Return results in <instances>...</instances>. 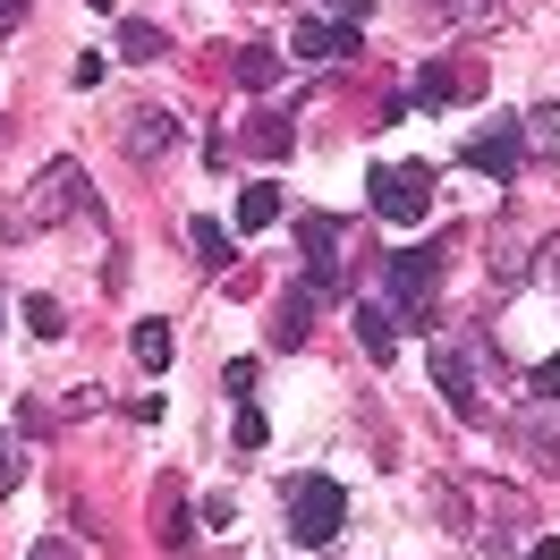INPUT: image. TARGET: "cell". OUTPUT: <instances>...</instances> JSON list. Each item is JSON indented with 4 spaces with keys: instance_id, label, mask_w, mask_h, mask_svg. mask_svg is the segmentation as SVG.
<instances>
[{
    "instance_id": "6da1fadb",
    "label": "cell",
    "mask_w": 560,
    "mask_h": 560,
    "mask_svg": "<svg viewBox=\"0 0 560 560\" xmlns=\"http://www.w3.org/2000/svg\"><path fill=\"white\" fill-rule=\"evenodd\" d=\"M340 526H349V492L340 476H298L289 485V544H340Z\"/></svg>"
},
{
    "instance_id": "7a4b0ae2",
    "label": "cell",
    "mask_w": 560,
    "mask_h": 560,
    "mask_svg": "<svg viewBox=\"0 0 560 560\" xmlns=\"http://www.w3.org/2000/svg\"><path fill=\"white\" fill-rule=\"evenodd\" d=\"M26 212H35L43 230H51V221H85V212H94V178H85V162H77V153H51V162L35 171V187H26Z\"/></svg>"
},
{
    "instance_id": "3957f363",
    "label": "cell",
    "mask_w": 560,
    "mask_h": 560,
    "mask_svg": "<svg viewBox=\"0 0 560 560\" xmlns=\"http://www.w3.org/2000/svg\"><path fill=\"white\" fill-rule=\"evenodd\" d=\"M433 280H442V246H399V255H383V298L408 323H433Z\"/></svg>"
},
{
    "instance_id": "277c9868",
    "label": "cell",
    "mask_w": 560,
    "mask_h": 560,
    "mask_svg": "<svg viewBox=\"0 0 560 560\" xmlns=\"http://www.w3.org/2000/svg\"><path fill=\"white\" fill-rule=\"evenodd\" d=\"M365 196H374V212H383V221L417 230L424 212H433V171H424V162H374Z\"/></svg>"
},
{
    "instance_id": "5b68a950",
    "label": "cell",
    "mask_w": 560,
    "mask_h": 560,
    "mask_svg": "<svg viewBox=\"0 0 560 560\" xmlns=\"http://www.w3.org/2000/svg\"><path fill=\"white\" fill-rule=\"evenodd\" d=\"M476 365H485V340H442V349H433V383H442V399H451L458 424L492 417V399L476 390Z\"/></svg>"
},
{
    "instance_id": "8992f818",
    "label": "cell",
    "mask_w": 560,
    "mask_h": 560,
    "mask_svg": "<svg viewBox=\"0 0 560 560\" xmlns=\"http://www.w3.org/2000/svg\"><path fill=\"white\" fill-rule=\"evenodd\" d=\"M485 85L492 77L476 69V60H424L417 69V94H408V103L417 110H451V103H485Z\"/></svg>"
},
{
    "instance_id": "52a82bcc",
    "label": "cell",
    "mask_w": 560,
    "mask_h": 560,
    "mask_svg": "<svg viewBox=\"0 0 560 560\" xmlns=\"http://www.w3.org/2000/svg\"><path fill=\"white\" fill-rule=\"evenodd\" d=\"M458 162H467V171H485V178H518V162H526V119H492L485 137L458 144Z\"/></svg>"
},
{
    "instance_id": "ba28073f",
    "label": "cell",
    "mask_w": 560,
    "mask_h": 560,
    "mask_svg": "<svg viewBox=\"0 0 560 560\" xmlns=\"http://www.w3.org/2000/svg\"><path fill=\"white\" fill-rule=\"evenodd\" d=\"M289 51H298L306 69H315V60H357V51H365V26H349V18H298Z\"/></svg>"
},
{
    "instance_id": "9c48e42d",
    "label": "cell",
    "mask_w": 560,
    "mask_h": 560,
    "mask_svg": "<svg viewBox=\"0 0 560 560\" xmlns=\"http://www.w3.org/2000/svg\"><path fill=\"white\" fill-rule=\"evenodd\" d=\"M298 246H306V280H315L323 298H340V221H331V212H306V221H298Z\"/></svg>"
},
{
    "instance_id": "30bf717a",
    "label": "cell",
    "mask_w": 560,
    "mask_h": 560,
    "mask_svg": "<svg viewBox=\"0 0 560 560\" xmlns=\"http://www.w3.org/2000/svg\"><path fill=\"white\" fill-rule=\"evenodd\" d=\"M171 144H178V119H171V110H153V103L119 110V153H128V162H162Z\"/></svg>"
},
{
    "instance_id": "8fae6325",
    "label": "cell",
    "mask_w": 560,
    "mask_h": 560,
    "mask_svg": "<svg viewBox=\"0 0 560 560\" xmlns=\"http://www.w3.org/2000/svg\"><path fill=\"white\" fill-rule=\"evenodd\" d=\"M399 331H408V315H399L390 298H357V349L374 357V365L399 357Z\"/></svg>"
},
{
    "instance_id": "7c38bea8",
    "label": "cell",
    "mask_w": 560,
    "mask_h": 560,
    "mask_svg": "<svg viewBox=\"0 0 560 560\" xmlns=\"http://www.w3.org/2000/svg\"><path fill=\"white\" fill-rule=\"evenodd\" d=\"M315 306H323V289L298 272V280H289V298L272 306V349H306V331H315Z\"/></svg>"
},
{
    "instance_id": "4fadbf2b",
    "label": "cell",
    "mask_w": 560,
    "mask_h": 560,
    "mask_svg": "<svg viewBox=\"0 0 560 560\" xmlns=\"http://www.w3.org/2000/svg\"><path fill=\"white\" fill-rule=\"evenodd\" d=\"M510 433H518V451L535 458L544 476H560V408H552V399H544V408H518V424H510Z\"/></svg>"
},
{
    "instance_id": "5bb4252c",
    "label": "cell",
    "mask_w": 560,
    "mask_h": 560,
    "mask_svg": "<svg viewBox=\"0 0 560 560\" xmlns=\"http://www.w3.org/2000/svg\"><path fill=\"white\" fill-rule=\"evenodd\" d=\"M280 205H289V196H280L272 178H255V187H246L238 205H230V221H238L246 238H255V230H272V221H280Z\"/></svg>"
},
{
    "instance_id": "9a60e30c",
    "label": "cell",
    "mask_w": 560,
    "mask_h": 560,
    "mask_svg": "<svg viewBox=\"0 0 560 560\" xmlns=\"http://www.w3.org/2000/svg\"><path fill=\"white\" fill-rule=\"evenodd\" d=\"M128 349H137V365H144V374H171L178 340H171V323H137V331H128Z\"/></svg>"
},
{
    "instance_id": "2e32d148",
    "label": "cell",
    "mask_w": 560,
    "mask_h": 560,
    "mask_svg": "<svg viewBox=\"0 0 560 560\" xmlns=\"http://www.w3.org/2000/svg\"><path fill=\"white\" fill-rule=\"evenodd\" d=\"M196 526H205V518H187V510H178V501H171V485L153 492V535H162L171 552H187V544H196Z\"/></svg>"
},
{
    "instance_id": "e0dca14e",
    "label": "cell",
    "mask_w": 560,
    "mask_h": 560,
    "mask_svg": "<svg viewBox=\"0 0 560 560\" xmlns=\"http://www.w3.org/2000/svg\"><path fill=\"white\" fill-rule=\"evenodd\" d=\"M230 77H238L246 94H272V85H280V51H272V43H246V51H238V69H230Z\"/></svg>"
},
{
    "instance_id": "ac0fdd59",
    "label": "cell",
    "mask_w": 560,
    "mask_h": 560,
    "mask_svg": "<svg viewBox=\"0 0 560 560\" xmlns=\"http://www.w3.org/2000/svg\"><path fill=\"white\" fill-rule=\"evenodd\" d=\"M171 51V35L162 26H144V18H119V60H162Z\"/></svg>"
},
{
    "instance_id": "d6986e66",
    "label": "cell",
    "mask_w": 560,
    "mask_h": 560,
    "mask_svg": "<svg viewBox=\"0 0 560 560\" xmlns=\"http://www.w3.org/2000/svg\"><path fill=\"white\" fill-rule=\"evenodd\" d=\"M187 246H196L205 272H230V230H221V221H187Z\"/></svg>"
},
{
    "instance_id": "ffe728a7",
    "label": "cell",
    "mask_w": 560,
    "mask_h": 560,
    "mask_svg": "<svg viewBox=\"0 0 560 560\" xmlns=\"http://www.w3.org/2000/svg\"><path fill=\"white\" fill-rule=\"evenodd\" d=\"M526 153H544V162L560 153V103H535V110H526Z\"/></svg>"
},
{
    "instance_id": "44dd1931",
    "label": "cell",
    "mask_w": 560,
    "mask_h": 560,
    "mask_svg": "<svg viewBox=\"0 0 560 560\" xmlns=\"http://www.w3.org/2000/svg\"><path fill=\"white\" fill-rule=\"evenodd\" d=\"M246 144H255V153H264V162H280V153H289V119H255V128H246Z\"/></svg>"
},
{
    "instance_id": "7402d4cb",
    "label": "cell",
    "mask_w": 560,
    "mask_h": 560,
    "mask_svg": "<svg viewBox=\"0 0 560 560\" xmlns=\"http://www.w3.org/2000/svg\"><path fill=\"white\" fill-rule=\"evenodd\" d=\"M26 331H35V340H60V331H69V315H60L51 298H26Z\"/></svg>"
},
{
    "instance_id": "603a6c76",
    "label": "cell",
    "mask_w": 560,
    "mask_h": 560,
    "mask_svg": "<svg viewBox=\"0 0 560 560\" xmlns=\"http://www.w3.org/2000/svg\"><path fill=\"white\" fill-rule=\"evenodd\" d=\"M230 442H238V451H264V442H272V424L255 417V408H238V417H230Z\"/></svg>"
},
{
    "instance_id": "cb8c5ba5",
    "label": "cell",
    "mask_w": 560,
    "mask_h": 560,
    "mask_svg": "<svg viewBox=\"0 0 560 560\" xmlns=\"http://www.w3.org/2000/svg\"><path fill=\"white\" fill-rule=\"evenodd\" d=\"M526 264H535V280H544V289H560V238H544Z\"/></svg>"
},
{
    "instance_id": "d4e9b609",
    "label": "cell",
    "mask_w": 560,
    "mask_h": 560,
    "mask_svg": "<svg viewBox=\"0 0 560 560\" xmlns=\"http://www.w3.org/2000/svg\"><path fill=\"white\" fill-rule=\"evenodd\" d=\"M526 390H535V399H560V357H544V365L526 374Z\"/></svg>"
},
{
    "instance_id": "484cf974",
    "label": "cell",
    "mask_w": 560,
    "mask_h": 560,
    "mask_svg": "<svg viewBox=\"0 0 560 560\" xmlns=\"http://www.w3.org/2000/svg\"><path fill=\"white\" fill-rule=\"evenodd\" d=\"M18 492V433H0V501Z\"/></svg>"
},
{
    "instance_id": "4316f807",
    "label": "cell",
    "mask_w": 560,
    "mask_h": 560,
    "mask_svg": "<svg viewBox=\"0 0 560 560\" xmlns=\"http://www.w3.org/2000/svg\"><path fill=\"white\" fill-rule=\"evenodd\" d=\"M196 518H205V526H230V518H238V501H230V492H205V510H196Z\"/></svg>"
},
{
    "instance_id": "83f0119b",
    "label": "cell",
    "mask_w": 560,
    "mask_h": 560,
    "mask_svg": "<svg viewBox=\"0 0 560 560\" xmlns=\"http://www.w3.org/2000/svg\"><path fill=\"white\" fill-rule=\"evenodd\" d=\"M26 9H35V0H0V35H18V26H26Z\"/></svg>"
},
{
    "instance_id": "f1b7e54d",
    "label": "cell",
    "mask_w": 560,
    "mask_h": 560,
    "mask_svg": "<svg viewBox=\"0 0 560 560\" xmlns=\"http://www.w3.org/2000/svg\"><path fill=\"white\" fill-rule=\"evenodd\" d=\"M331 9H340V18H349V26H365V9H374V0H331Z\"/></svg>"
},
{
    "instance_id": "f546056e",
    "label": "cell",
    "mask_w": 560,
    "mask_h": 560,
    "mask_svg": "<svg viewBox=\"0 0 560 560\" xmlns=\"http://www.w3.org/2000/svg\"><path fill=\"white\" fill-rule=\"evenodd\" d=\"M526 560H560V544H535V552H526Z\"/></svg>"
},
{
    "instance_id": "4dcf8cb0",
    "label": "cell",
    "mask_w": 560,
    "mask_h": 560,
    "mask_svg": "<svg viewBox=\"0 0 560 560\" xmlns=\"http://www.w3.org/2000/svg\"><path fill=\"white\" fill-rule=\"evenodd\" d=\"M0 144H9V119H0Z\"/></svg>"
},
{
    "instance_id": "1f68e13d",
    "label": "cell",
    "mask_w": 560,
    "mask_h": 560,
    "mask_svg": "<svg viewBox=\"0 0 560 560\" xmlns=\"http://www.w3.org/2000/svg\"><path fill=\"white\" fill-rule=\"evenodd\" d=\"M94 9H110V0H94Z\"/></svg>"
}]
</instances>
